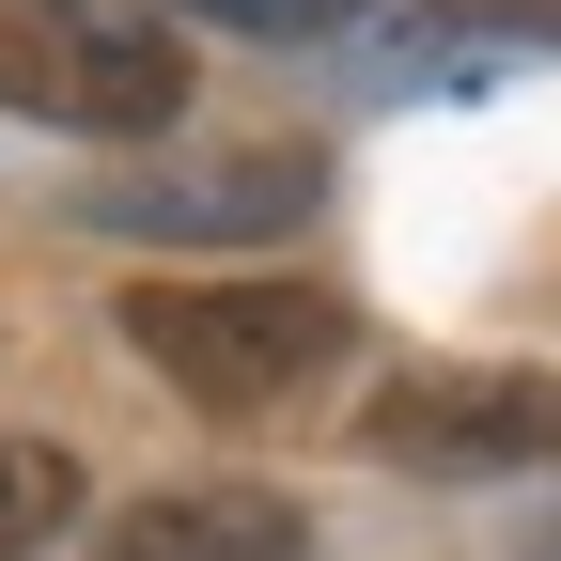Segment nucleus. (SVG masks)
Instances as JSON below:
<instances>
[{
  "label": "nucleus",
  "instance_id": "obj_8",
  "mask_svg": "<svg viewBox=\"0 0 561 561\" xmlns=\"http://www.w3.org/2000/svg\"><path fill=\"white\" fill-rule=\"evenodd\" d=\"M483 16H561V0H483Z\"/></svg>",
  "mask_w": 561,
  "mask_h": 561
},
{
  "label": "nucleus",
  "instance_id": "obj_6",
  "mask_svg": "<svg viewBox=\"0 0 561 561\" xmlns=\"http://www.w3.org/2000/svg\"><path fill=\"white\" fill-rule=\"evenodd\" d=\"M62 515H79V453L62 437H0V561L62 546Z\"/></svg>",
  "mask_w": 561,
  "mask_h": 561
},
{
  "label": "nucleus",
  "instance_id": "obj_5",
  "mask_svg": "<svg viewBox=\"0 0 561 561\" xmlns=\"http://www.w3.org/2000/svg\"><path fill=\"white\" fill-rule=\"evenodd\" d=\"M94 561H312V515L280 483H157L94 530Z\"/></svg>",
  "mask_w": 561,
  "mask_h": 561
},
{
  "label": "nucleus",
  "instance_id": "obj_4",
  "mask_svg": "<svg viewBox=\"0 0 561 561\" xmlns=\"http://www.w3.org/2000/svg\"><path fill=\"white\" fill-rule=\"evenodd\" d=\"M312 187H328L312 140H250V157H172V172L94 187V219H110V234H280Z\"/></svg>",
  "mask_w": 561,
  "mask_h": 561
},
{
  "label": "nucleus",
  "instance_id": "obj_7",
  "mask_svg": "<svg viewBox=\"0 0 561 561\" xmlns=\"http://www.w3.org/2000/svg\"><path fill=\"white\" fill-rule=\"evenodd\" d=\"M187 16H219V32H265V47H280V32H359L375 0H187Z\"/></svg>",
  "mask_w": 561,
  "mask_h": 561
},
{
  "label": "nucleus",
  "instance_id": "obj_10",
  "mask_svg": "<svg viewBox=\"0 0 561 561\" xmlns=\"http://www.w3.org/2000/svg\"><path fill=\"white\" fill-rule=\"evenodd\" d=\"M546 561H561V546H546Z\"/></svg>",
  "mask_w": 561,
  "mask_h": 561
},
{
  "label": "nucleus",
  "instance_id": "obj_2",
  "mask_svg": "<svg viewBox=\"0 0 561 561\" xmlns=\"http://www.w3.org/2000/svg\"><path fill=\"white\" fill-rule=\"evenodd\" d=\"M0 110L79 140H172L187 125V32L140 0H0Z\"/></svg>",
  "mask_w": 561,
  "mask_h": 561
},
{
  "label": "nucleus",
  "instance_id": "obj_9",
  "mask_svg": "<svg viewBox=\"0 0 561 561\" xmlns=\"http://www.w3.org/2000/svg\"><path fill=\"white\" fill-rule=\"evenodd\" d=\"M546 453H561V405H546Z\"/></svg>",
  "mask_w": 561,
  "mask_h": 561
},
{
  "label": "nucleus",
  "instance_id": "obj_3",
  "mask_svg": "<svg viewBox=\"0 0 561 561\" xmlns=\"http://www.w3.org/2000/svg\"><path fill=\"white\" fill-rule=\"evenodd\" d=\"M359 453H375V468H421V483H483V468H530V453H546V375H500V359L405 375V390H375Z\"/></svg>",
  "mask_w": 561,
  "mask_h": 561
},
{
  "label": "nucleus",
  "instance_id": "obj_1",
  "mask_svg": "<svg viewBox=\"0 0 561 561\" xmlns=\"http://www.w3.org/2000/svg\"><path fill=\"white\" fill-rule=\"evenodd\" d=\"M125 343L203 421H265V405H297L312 375H343L359 312L312 297V280H125Z\"/></svg>",
  "mask_w": 561,
  "mask_h": 561
}]
</instances>
